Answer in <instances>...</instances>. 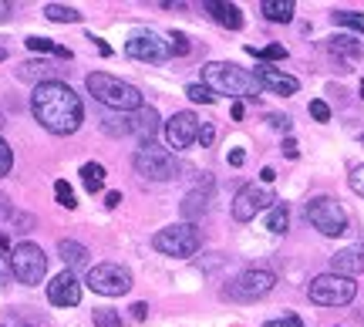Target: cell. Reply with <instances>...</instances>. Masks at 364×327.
Wrapping results in <instances>:
<instances>
[{
  "mask_svg": "<svg viewBox=\"0 0 364 327\" xmlns=\"http://www.w3.org/2000/svg\"><path fill=\"white\" fill-rule=\"evenodd\" d=\"M14 14V4H0V21H11Z\"/></svg>",
  "mask_w": 364,
  "mask_h": 327,
  "instance_id": "46",
  "label": "cell"
},
{
  "mask_svg": "<svg viewBox=\"0 0 364 327\" xmlns=\"http://www.w3.org/2000/svg\"><path fill=\"white\" fill-rule=\"evenodd\" d=\"M11 263H7V267H4V260H0V287H7V280H11Z\"/></svg>",
  "mask_w": 364,
  "mask_h": 327,
  "instance_id": "45",
  "label": "cell"
},
{
  "mask_svg": "<svg viewBox=\"0 0 364 327\" xmlns=\"http://www.w3.org/2000/svg\"><path fill=\"white\" fill-rule=\"evenodd\" d=\"M226 162H230V166H236V169H240V166L247 162V152H243V149H233V152L226 156Z\"/></svg>",
  "mask_w": 364,
  "mask_h": 327,
  "instance_id": "41",
  "label": "cell"
},
{
  "mask_svg": "<svg viewBox=\"0 0 364 327\" xmlns=\"http://www.w3.org/2000/svg\"><path fill=\"white\" fill-rule=\"evenodd\" d=\"M0 327H41V317L31 311H0Z\"/></svg>",
  "mask_w": 364,
  "mask_h": 327,
  "instance_id": "24",
  "label": "cell"
},
{
  "mask_svg": "<svg viewBox=\"0 0 364 327\" xmlns=\"http://www.w3.org/2000/svg\"><path fill=\"white\" fill-rule=\"evenodd\" d=\"M11 274L24 284V287H38L44 274H48V257L38 243H17L11 250Z\"/></svg>",
  "mask_w": 364,
  "mask_h": 327,
  "instance_id": "6",
  "label": "cell"
},
{
  "mask_svg": "<svg viewBox=\"0 0 364 327\" xmlns=\"http://www.w3.org/2000/svg\"><path fill=\"white\" fill-rule=\"evenodd\" d=\"M253 78L260 81V88H267V92H273V95H297L300 92V81L294 78V75H284L280 68L260 65L253 71Z\"/></svg>",
  "mask_w": 364,
  "mask_h": 327,
  "instance_id": "15",
  "label": "cell"
},
{
  "mask_svg": "<svg viewBox=\"0 0 364 327\" xmlns=\"http://www.w3.org/2000/svg\"><path fill=\"white\" fill-rule=\"evenodd\" d=\"M230 115H233L236 122H240V118H243V102H233V108H230Z\"/></svg>",
  "mask_w": 364,
  "mask_h": 327,
  "instance_id": "48",
  "label": "cell"
},
{
  "mask_svg": "<svg viewBox=\"0 0 364 327\" xmlns=\"http://www.w3.org/2000/svg\"><path fill=\"white\" fill-rule=\"evenodd\" d=\"M203 85L213 95H233V98H260V81L250 71L230 65V61H209L203 68Z\"/></svg>",
  "mask_w": 364,
  "mask_h": 327,
  "instance_id": "2",
  "label": "cell"
},
{
  "mask_svg": "<svg viewBox=\"0 0 364 327\" xmlns=\"http://www.w3.org/2000/svg\"><path fill=\"white\" fill-rule=\"evenodd\" d=\"M203 7H206L209 17H213L216 24H223L226 31H240V27H243V14H240V7H236V4H223V0H206Z\"/></svg>",
  "mask_w": 364,
  "mask_h": 327,
  "instance_id": "18",
  "label": "cell"
},
{
  "mask_svg": "<svg viewBox=\"0 0 364 327\" xmlns=\"http://www.w3.org/2000/svg\"><path fill=\"white\" fill-rule=\"evenodd\" d=\"M331 274H341V277H358L364 274V243H351L344 247L341 253L331 257Z\"/></svg>",
  "mask_w": 364,
  "mask_h": 327,
  "instance_id": "17",
  "label": "cell"
},
{
  "mask_svg": "<svg viewBox=\"0 0 364 327\" xmlns=\"http://www.w3.org/2000/svg\"><path fill=\"white\" fill-rule=\"evenodd\" d=\"M186 95L193 98L196 105H213V102H216V95L209 92L206 85H189V88H186Z\"/></svg>",
  "mask_w": 364,
  "mask_h": 327,
  "instance_id": "32",
  "label": "cell"
},
{
  "mask_svg": "<svg viewBox=\"0 0 364 327\" xmlns=\"http://www.w3.org/2000/svg\"><path fill=\"white\" fill-rule=\"evenodd\" d=\"M4 58H7V48H0V61H4Z\"/></svg>",
  "mask_w": 364,
  "mask_h": 327,
  "instance_id": "50",
  "label": "cell"
},
{
  "mask_svg": "<svg viewBox=\"0 0 364 327\" xmlns=\"http://www.w3.org/2000/svg\"><path fill=\"white\" fill-rule=\"evenodd\" d=\"M54 196H58V203H61L65 210H75V206H78L75 189H71V183H65V179H58V183H54Z\"/></svg>",
  "mask_w": 364,
  "mask_h": 327,
  "instance_id": "31",
  "label": "cell"
},
{
  "mask_svg": "<svg viewBox=\"0 0 364 327\" xmlns=\"http://www.w3.org/2000/svg\"><path fill=\"white\" fill-rule=\"evenodd\" d=\"M260 11L267 21H277V24H287V21H294V11H297V4L294 0H263Z\"/></svg>",
  "mask_w": 364,
  "mask_h": 327,
  "instance_id": "20",
  "label": "cell"
},
{
  "mask_svg": "<svg viewBox=\"0 0 364 327\" xmlns=\"http://www.w3.org/2000/svg\"><path fill=\"white\" fill-rule=\"evenodd\" d=\"M213 139H216V129H213L209 122H203V125H199V142L209 149V145H213Z\"/></svg>",
  "mask_w": 364,
  "mask_h": 327,
  "instance_id": "39",
  "label": "cell"
},
{
  "mask_svg": "<svg viewBox=\"0 0 364 327\" xmlns=\"http://www.w3.org/2000/svg\"><path fill=\"white\" fill-rule=\"evenodd\" d=\"M27 48H31V51H41V54H58L61 61H71V51L61 48V44H54V41H48V38H27Z\"/></svg>",
  "mask_w": 364,
  "mask_h": 327,
  "instance_id": "28",
  "label": "cell"
},
{
  "mask_svg": "<svg viewBox=\"0 0 364 327\" xmlns=\"http://www.w3.org/2000/svg\"><path fill=\"white\" fill-rule=\"evenodd\" d=\"M199 118L193 112H176V115L166 122V142L172 149H189L193 142H199Z\"/></svg>",
  "mask_w": 364,
  "mask_h": 327,
  "instance_id": "13",
  "label": "cell"
},
{
  "mask_svg": "<svg viewBox=\"0 0 364 327\" xmlns=\"http://www.w3.org/2000/svg\"><path fill=\"white\" fill-rule=\"evenodd\" d=\"M307 223L317 233L324 236H341L348 230V213L334 196H314L307 203Z\"/></svg>",
  "mask_w": 364,
  "mask_h": 327,
  "instance_id": "7",
  "label": "cell"
},
{
  "mask_svg": "<svg viewBox=\"0 0 364 327\" xmlns=\"http://www.w3.org/2000/svg\"><path fill=\"white\" fill-rule=\"evenodd\" d=\"M199 247H203V233L193 223H176L156 233V250L166 257H193Z\"/></svg>",
  "mask_w": 364,
  "mask_h": 327,
  "instance_id": "8",
  "label": "cell"
},
{
  "mask_svg": "<svg viewBox=\"0 0 364 327\" xmlns=\"http://www.w3.org/2000/svg\"><path fill=\"white\" fill-rule=\"evenodd\" d=\"M88 287L95 294H102V297H122V294H129V287H132L129 267H122V263H98V267H91Z\"/></svg>",
  "mask_w": 364,
  "mask_h": 327,
  "instance_id": "10",
  "label": "cell"
},
{
  "mask_svg": "<svg viewBox=\"0 0 364 327\" xmlns=\"http://www.w3.org/2000/svg\"><path fill=\"white\" fill-rule=\"evenodd\" d=\"M280 149H284L287 159H297L300 156V149H297V142H294V139H284V145H280Z\"/></svg>",
  "mask_w": 364,
  "mask_h": 327,
  "instance_id": "43",
  "label": "cell"
},
{
  "mask_svg": "<svg viewBox=\"0 0 364 327\" xmlns=\"http://www.w3.org/2000/svg\"><path fill=\"white\" fill-rule=\"evenodd\" d=\"M351 189L364 199V166H354L351 169Z\"/></svg>",
  "mask_w": 364,
  "mask_h": 327,
  "instance_id": "37",
  "label": "cell"
},
{
  "mask_svg": "<svg viewBox=\"0 0 364 327\" xmlns=\"http://www.w3.org/2000/svg\"><path fill=\"white\" fill-rule=\"evenodd\" d=\"M7 247H11V243H7V236L0 233V250H7Z\"/></svg>",
  "mask_w": 364,
  "mask_h": 327,
  "instance_id": "49",
  "label": "cell"
},
{
  "mask_svg": "<svg viewBox=\"0 0 364 327\" xmlns=\"http://www.w3.org/2000/svg\"><path fill=\"white\" fill-rule=\"evenodd\" d=\"M267 122H270L273 129H280V132H287V129H290V118H287V115H280V112H273V115H267Z\"/></svg>",
  "mask_w": 364,
  "mask_h": 327,
  "instance_id": "40",
  "label": "cell"
},
{
  "mask_svg": "<svg viewBox=\"0 0 364 327\" xmlns=\"http://www.w3.org/2000/svg\"><path fill=\"white\" fill-rule=\"evenodd\" d=\"M95 327H122V317H118L115 311L98 307V311H95Z\"/></svg>",
  "mask_w": 364,
  "mask_h": 327,
  "instance_id": "33",
  "label": "cell"
},
{
  "mask_svg": "<svg viewBox=\"0 0 364 327\" xmlns=\"http://www.w3.org/2000/svg\"><path fill=\"white\" fill-rule=\"evenodd\" d=\"M118 203H122V193H108V196H105V206H108V210H118Z\"/></svg>",
  "mask_w": 364,
  "mask_h": 327,
  "instance_id": "44",
  "label": "cell"
},
{
  "mask_svg": "<svg viewBox=\"0 0 364 327\" xmlns=\"http://www.w3.org/2000/svg\"><path fill=\"white\" fill-rule=\"evenodd\" d=\"M135 172L149 183H172L182 176V162L159 145H142L135 152Z\"/></svg>",
  "mask_w": 364,
  "mask_h": 327,
  "instance_id": "4",
  "label": "cell"
},
{
  "mask_svg": "<svg viewBox=\"0 0 364 327\" xmlns=\"http://www.w3.org/2000/svg\"><path fill=\"white\" fill-rule=\"evenodd\" d=\"M273 206H277V199H273L270 189H263V186H243L233 199V220L250 223V220H257L263 210H273Z\"/></svg>",
  "mask_w": 364,
  "mask_h": 327,
  "instance_id": "11",
  "label": "cell"
},
{
  "mask_svg": "<svg viewBox=\"0 0 364 327\" xmlns=\"http://www.w3.org/2000/svg\"><path fill=\"white\" fill-rule=\"evenodd\" d=\"M105 176H108V172H105L102 162H85V166H81V183H85L88 193H102Z\"/></svg>",
  "mask_w": 364,
  "mask_h": 327,
  "instance_id": "23",
  "label": "cell"
},
{
  "mask_svg": "<svg viewBox=\"0 0 364 327\" xmlns=\"http://www.w3.org/2000/svg\"><path fill=\"white\" fill-rule=\"evenodd\" d=\"M247 54H253V58H263V61H284V58H287V48H284V44H267V48H247Z\"/></svg>",
  "mask_w": 364,
  "mask_h": 327,
  "instance_id": "30",
  "label": "cell"
},
{
  "mask_svg": "<svg viewBox=\"0 0 364 327\" xmlns=\"http://www.w3.org/2000/svg\"><path fill=\"white\" fill-rule=\"evenodd\" d=\"M361 98H364V81H361Z\"/></svg>",
  "mask_w": 364,
  "mask_h": 327,
  "instance_id": "51",
  "label": "cell"
},
{
  "mask_svg": "<svg viewBox=\"0 0 364 327\" xmlns=\"http://www.w3.org/2000/svg\"><path fill=\"white\" fill-rule=\"evenodd\" d=\"M0 129H4V115H0Z\"/></svg>",
  "mask_w": 364,
  "mask_h": 327,
  "instance_id": "52",
  "label": "cell"
},
{
  "mask_svg": "<svg viewBox=\"0 0 364 327\" xmlns=\"http://www.w3.org/2000/svg\"><path fill=\"white\" fill-rule=\"evenodd\" d=\"M358 294V284L351 277H341V274H321L311 280L307 287V297H311L317 307H348Z\"/></svg>",
  "mask_w": 364,
  "mask_h": 327,
  "instance_id": "5",
  "label": "cell"
},
{
  "mask_svg": "<svg viewBox=\"0 0 364 327\" xmlns=\"http://www.w3.org/2000/svg\"><path fill=\"white\" fill-rule=\"evenodd\" d=\"M88 92L95 95V102H102L105 108H115V112H139L142 108V92L129 85V81L115 78V75H105V71H95L88 75Z\"/></svg>",
  "mask_w": 364,
  "mask_h": 327,
  "instance_id": "3",
  "label": "cell"
},
{
  "mask_svg": "<svg viewBox=\"0 0 364 327\" xmlns=\"http://www.w3.org/2000/svg\"><path fill=\"white\" fill-rule=\"evenodd\" d=\"M44 17L54 24H78L81 21V14L75 7H65V4H44Z\"/></svg>",
  "mask_w": 364,
  "mask_h": 327,
  "instance_id": "26",
  "label": "cell"
},
{
  "mask_svg": "<svg viewBox=\"0 0 364 327\" xmlns=\"http://www.w3.org/2000/svg\"><path fill=\"white\" fill-rule=\"evenodd\" d=\"M334 17V24H341V27H351V31H358V34H364V14H358V11H334L331 14Z\"/></svg>",
  "mask_w": 364,
  "mask_h": 327,
  "instance_id": "29",
  "label": "cell"
},
{
  "mask_svg": "<svg viewBox=\"0 0 364 327\" xmlns=\"http://www.w3.org/2000/svg\"><path fill=\"white\" fill-rule=\"evenodd\" d=\"M287 223H290V210H287V203H277L270 213H267V230L270 233H287Z\"/></svg>",
  "mask_w": 364,
  "mask_h": 327,
  "instance_id": "27",
  "label": "cell"
},
{
  "mask_svg": "<svg viewBox=\"0 0 364 327\" xmlns=\"http://www.w3.org/2000/svg\"><path fill=\"white\" fill-rule=\"evenodd\" d=\"M58 253H61V260L68 263V270H78V267L88 263V247H81L75 240H61V243H58Z\"/></svg>",
  "mask_w": 364,
  "mask_h": 327,
  "instance_id": "22",
  "label": "cell"
},
{
  "mask_svg": "<svg viewBox=\"0 0 364 327\" xmlns=\"http://www.w3.org/2000/svg\"><path fill=\"white\" fill-rule=\"evenodd\" d=\"M273 284H277V277H273L270 270H243V274L233 277V280L223 287V294H226V301L250 304V301L267 297L273 290Z\"/></svg>",
  "mask_w": 364,
  "mask_h": 327,
  "instance_id": "9",
  "label": "cell"
},
{
  "mask_svg": "<svg viewBox=\"0 0 364 327\" xmlns=\"http://www.w3.org/2000/svg\"><path fill=\"white\" fill-rule=\"evenodd\" d=\"M260 179H263V183H267V186H270V183H273V179H277V172H273V169H270V166H267V169H263V172H260Z\"/></svg>",
  "mask_w": 364,
  "mask_h": 327,
  "instance_id": "47",
  "label": "cell"
},
{
  "mask_svg": "<svg viewBox=\"0 0 364 327\" xmlns=\"http://www.w3.org/2000/svg\"><path fill=\"white\" fill-rule=\"evenodd\" d=\"M48 301L54 307H75L81 301V280L75 277V270H65L48 284Z\"/></svg>",
  "mask_w": 364,
  "mask_h": 327,
  "instance_id": "14",
  "label": "cell"
},
{
  "mask_svg": "<svg viewBox=\"0 0 364 327\" xmlns=\"http://www.w3.org/2000/svg\"><path fill=\"white\" fill-rule=\"evenodd\" d=\"M125 125H129V135H135L142 145H152V139H156V132H159V112L142 105L139 112H132L125 118Z\"/></svg>",
  "mask_w": 364,
  "mask_h": 327,
  "instance_id": "16",
  "label": "cell"
},
{
  "mask_svg": "<svg viewBox=\"0 0 364 327\" xmlns=\"http://www.w3.org/2000/svg\"><path fill=\"white\" fill-rule=\"evenodd\" d=\"M263 327H304V321L297 314H290V317H280V321H267Z\"/></svg>",
  "mask_w": 364,
  "mask_h": 327,
  "instance_id": "38",
  "label": "cell"
},
{
  "mask_svg": "<svg viewBox=\"0 0 364 327\" xmlns=\"http://www.w3.org/2000/svg\"><path fill=\"white\" fill-rule=\"evenodd\" d=\"M145 317H149V304H132V321H145Z\"/></svg>",
  "mask_w": 364,
  "mask_h": 327,
  "instance_id": "42",
  "label": "cell"
},
{
  "mask_svg": "<svg viewBox=\"0 0 364 327\" xmlns=\"http://www.w3.org/2000/svg\"><path fill=\"white\" fill-rule=\"evenodd\" d=\"M11 166H14V149L0 139V176H7V172H11Z\"/></svg>",
  "mask_w": 364,
  "mask_h": 327,
  "instance_id": "35",
  "label": "cell"
},
{
  "mask_svg": "<svg viewBox=\"0 0 364 327\" xmlns=\"http://www.w3.org/2000/svg\"><path fill=\"white\" fill-rule=\"evenodd\" d=\"M206 203H209V189H196V193H189L186 203H182V216H186V220L203 216V213H206Z\"/></svg>",
  "mask_w": 364,
  "mask_h": 327,
  "instance_id": "25",
  "label": "cell"
},
{
  "mask_svg": "<svg viewBox=\"0 0 364 327\" xmlns=\"http://www.w3.org/2000/svg\"><path fill=\"white\" fill-rule=\"evenodd\" d=\"M31 112L41 122V129L54 132V135H75L81 129V122H85L81 98L65 81H44V85H38L34 95H31Z\"/></svg>",
  "mask_w": 364,
  "mask_h": 327,
  "instance_id": "1",
  "label": "cell"
},
{
  "mask_svg": "<svg viewBox=\"0 0 364 327\" xmlns=\"http://www.w3.org/2000/svg\"><path fill=\"white\" fill-rule=\"evenodd\" d=\"M125 54L135 61H166V58H172V44L166 38H159L156 31H135L125 41Z\"/></svg>",
  "mask_w": 364,
  "mask_h": 327,
  "instance_id": "12",
  "label": "cell"
},
{
  "mask_svg": "<svg viewBox=\"0 0 364 327\" xmlns=\"http://www.w3.org/2000/svg\"><path fill=\"white\" fill-rule=\"evenodd\" d=\"M172 54H189V38L186 34H179V31H172Z\"/></svg>",
  "mask_w": 364,
  "mask_h": 327,
  "instance_id": "36",
  "label": "cell"
},
{
  "mask_svg": "<svg viewBox=\"0 0 364 327\" xmlns=\"http://www.w3.org/2000/svg\"><path fill=\"white\" fill-rule=\"evenodd\" d=\"M327 51L358 61V58H364V44H358V41L348 38V34H334V38H327Z\"/></svg>",
  "mask_w": 364,
  "mask_h": 327,
  "instance_id": "21",
  "label": "cell"
},
{
  "mask_svg": "<svg viewBox=\"0 0 364 327\" xmlns=\"http://www.w3.org/2000/svg\"><path fill=\"white\" fill-rule=\"evenodd\" d=\"M307 112H311L314 122H331V105H327V102H321V98H314Z\"/></svg>",
  "mask_w": 364,
  "mask_h": 327,
  "instance_id": "34",
  "label": "cell"
},
{
  "mask_svg": "<svg viewBox=\"0 0 364 327\" xmlns=\"http://www.w3.org/2000/svg\"><path fill=\"white\" fill-rule=\"evenodd\" d=\"M58 71H61V68L48 65V61H24V65L17 68V78L34 81V88H38V85H44V81H61L58 78Z\"/></svg>",
  "mask_w": 364,
  "mask_h": 327,
  "instance_id": "19",
  "label": "cell"
}]
</instances>
